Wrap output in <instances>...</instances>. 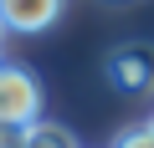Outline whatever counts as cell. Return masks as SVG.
Instances as JSON below:
<instances>
[{
    "label": "cell",
    "mask_w": 154,
    "mask_h": 148,
    "mask_svg": "<svg viewBox=\"0 0 154 148\" xmlns=\"http://www.w3.org/2000/svg\"><path fill=\"white\" fill-rule=\"evenodd\" d=\"M41 118V82L26 66L0 61V123H36Z\"/></svg>",
    "instance_id": "cell-1"
},
{
    "label": "cell",
    "mask_w": 154,
    "mask_h": 148,
    "mask_svg": "<svg viewBox=\"0 0 154 148\" xmlns=\"http://www.w3.org/2000/svg\"><path fill=\"white\" fill-rule=\"evenodd\" d=\"M108 82L118 92H154V46H118L108 56Z\"/></svg>",
    "instance_id": "cell-2"
},
{
    "label": "cell",
    "mask_w": 154,
    "mask_h": 148,
    "mask_svg": "<svg viewBox=\"0 0 154 148\" xmlns=\"http://www.w3.org/2000/svg\"><path fill=\"white\" fill-rule=\"evenodd\" d=\"M62 5H67V0H0V10H5V21H11L16 36L46 31V26L62 16Z\"/></svg>",
    "instance_id": "cell-3"
},
{
    "label": "cell",
    "mask_w": 154,
    "mask_h": 148,
    "mask_svg": "<svg viewBox=\"0 0 154 148\" xmlns=\"http://www.w3.org/2000/svg\"><path fill=\"white\" fill-rule=\"evenodd\" d=\"M26 148H82L67 128H57V123H46V118H36L31 123V138H26Z\"/></svg>",
    "instance_id": "cell-4"
},
{
    "label": "cell",
    "mask_w": 154,
    "mask_h": 148,
    "mask_svg": "<svg viewBox=\"0 0 154 148\" xmlns=\"http://www.w3.org/2000/svg\"><path fill=\"white\" fill-rule=\"evenodd\" d=\"M113 148H154V123H144V128H128V133H118V143Z\"/></svg>",
    "instance_id": "cell-5"
},
{
    "label": "cell",
    "mask_w": 154,
    "mask_h": 148,
    "mask_svg": "<svg viewBox=\"0 0 154 148\" xmlns=\"http://www.w3.org/2000/svg\"><path fill=\"white\" fill-rule=\"evenodd\" d=\"M31 123H0V148H26Z\"/></svg>",
    "instance_id": "cell-6"
},
{
    "label": "cell",
    "mask_w": 154,
    "mask_h": 148,
    "mask_svg": "<svg viewBox=\"0 0 154 148\" xmlns=\"http://www.w3.org/2000/svg\"><path fill=\"white\" fill-rule=\"evenodd\" d=\"M5 36H11V21H5V10H0V46H5Z\"/></svg>",
    "instance_id": "cell-7"
},
{
    "label": "cell",
    "mask_w": 154,
    "mask_h": 148,
    "mask_svg": "<svg viewBox=\"0 0 154 148\" xmlns=\"http://www.w3.org/2000/svg\"><path fill=\"white\" fill-rule=\"evenodd\" d=\"M149 123H154V118H149Z\"/></svg>",
    "instance_id": "cell-8"
}]
</instances>
